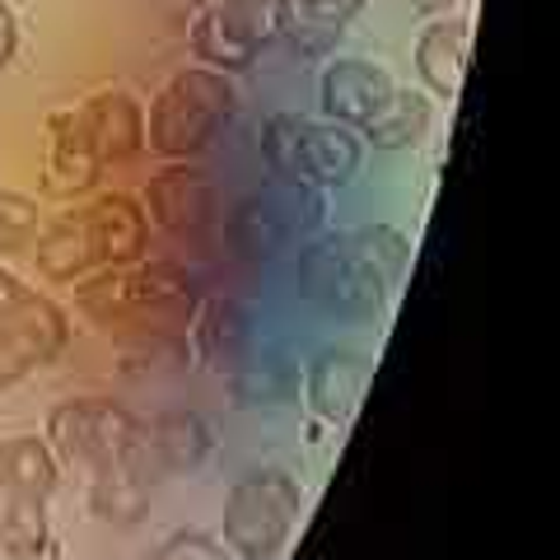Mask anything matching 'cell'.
<instances>
[{"label": "cell", "instance_id": "6da1fadb", "mask_svg": "<svg viewBox=\"0 0 560 560\" xmlns=\"http://www.w3.org/2000/svg\"><path fill=\"white\" fill-rule=\"evenodd\" d=\"M150 248L145 206L127 191H108L80 215H61L38 238V267L51 280H80L90 267H131Z\"/></svg>", "mask_w": 560, "mask_h": 560}, {"label": "cell", "instance_id": "7a4b0ae2", "mask_svg": "<svg viewBox=\"0 0 560 560\" xmlns=\"http://www.w3.org/2000/svg\"><path fill=\"white\" fill-rule=\"evenodd\" d=\"M75 304L103 327H136V331H183L197 318V290L178 267H108L75 285Z\"/></svg>", "mask_w": 560, "mask_h": 560}, {"label": "cell", "instance_id": "3957f363", "mask_svg": "<svg viewBox=\"0 0 560 560\" xmlns=\"http://www.w3.org/2000/svg\"><path fill=\"white\" fill-rule=\"evenodd\" d=\"M238 94L224 70L183 66L150 103L145 117V145L160 160H197V154L220 136V127L234 117Z\"/></svg>", "mask_w": 560, "mask_h": 560}, {"label": "cell", "instance_id": "277c9868", "mask_svg": "<svg viewBox=\"0 0 560 560\" xmlns=\"http://www.w3.org/2000/svg\"><path fill=\"white\" fill-rule=\"evenodd\" d=\"M47 448L57 453V463L84 467L90 477L145 463V434H140V420L113 397H75V401L51 407Z\"/></svg>", "mask_w": 560, "mask_h": 560}, {"label": "cell", "instance_id": "5b68a950", "mask_svg": "<svg viewBox=\"0 0 560 560\" xmlns=\"http://www.w3.org/2000/svg\"><path fill=\"white\" fill-rule=\"evenodd\" d=\"M261 154L280 183L294 187H346L360 173L364 145L350 127L313 121L304 113H276L261 131Z\"/></svg>", "mask_w": 560, "mask_h": 560}, {"label": "cell", "instance_id": "8992f818", "mask_svg": "<svg viewBox=\"0 0 560 560\" xmlns=\"http://www.w3.org/2000/svg\"><path fill=\"white\" fill-rule=\"evenodd\" d=\"M304 490L290 471L257 467L224 495V547L238 560H276L300 523Z\"/></svg>", "mask_w": 560, "mask_h": 560}, {"label": "cell", "instance_id": "52a82bcc", "mask_svg": "<svg viewBox=\"0 0 560 560\" xmlns=\"http://www.w3.org/2000/svg\"><path fill=\"white\" fill-rule=\"evenodd\" d=\"M294 28L290 0H210L191 20V57H201L210 70H243L257 61L261 47L280 43Z\"/></svg>", "mask_w": 560, "mask_h": 560}, {"label": "cell", "instance_id": "ba28073f", "mask_svg": "<svg viewBox=\"0 0 560 560\" xmlns=\"http://www.w3.org/2000/svg\"><path fill=\"white\" fill-rule=\"evenodd\" d=\"M300 290L308 304H318L337 323H374L383 318L393 285L346 238H337V243H308L300 253Z\"/></svg>", "mask_w": 560, "mask_h": 560}, {"label": "cell", "instance_id": "9c48e42d", "mask_svg": "<svg viewBox=\"0 0 560 560\" xmlns=\"http://www.w3.org/2000/svg\"><path fill=\"white\" fill-rule=\"evenodd\" d=\"M145 220H154L168 238L201 243L224 220L220 191L201 168H164L145 187Z\"/></svg>", "mask_w": 560, "mask_h": 560}, {"label": "cell", "instance_id": "30bf717a", "mask_svg": "<svg viewBox=\"0 0 560 560\" xmlns=\"http://www.w3.org/2000/svg\"><path fill=\"white\" fill-rule=\"evenodd\" d=\"M318 220H323L318 191H313V187H294V183H280V191H261V197L243 201L234 210L230 230L238 238V248L261 253V248H271V243L290 238V234H308Z\"/></svg>", "mask_w": 560, "mask_h": 560}, {"label": "cell", "instance_id": "8fae6325", "mask_svg": "<svg viewBox=\"0 0 560 560\" xmlns=\"http://www.w3.org/2000/svg\"><path fill=\"white\" fill-rule=\"evenodd\" d=\"M397 90V80L383 70L378 61H364V57H337L323 80H318V103H323V117L337 121V127H370V121L388 108V98Z\"/></svg>", "mask_w": 560, "mask_h": 560}, {"label": "cell", "instance_id": "7c38bea8", "mask_svg": "<svg viewBox=\"0 0 560 560\" xmlns=\"http://www.w3.org/2000/svg\"><path fill=\"white\" fill-rule=\"evenodd\" d=\"M0 337H10L33 364H47L66 346V313L5 267H0Z\"/></svg>", "mask_w": 560, "mask_h": 560}, {"label": "cell", "instance_id": "4fadbf2b", "mask_svg": "<svg viewBox=\"0 0 560 560\" xmlns=\"http://www.w3.org/2000/svg\"><path fill=\"white\" fill-rule=\"evenodd\" d=\"M374 374V360L360 350H323L304 374V397L318 420L327 425H350V416L360 411L364 383Z\"/></svg>", "mask_w": 560, "mask_h": 560}, {"label": "cell", "instance_id": "5bb4252c", "mask_svg": "<svg viewBox=\"0 0 560 560\" xmlns=\"http://www.w3.org/2000/svg\"><path fill=\"white\" fill-rule=\"evenodd\" d=\"M98 145H94V127L90 113L80 108H61L47 121V187L51 191H90L98 178Z\"/></svg>", "mask_w": 560, "mask_h": 560}, {"label": "cell", "instance_id": "9a60e30c", "mask_svg": "<svg viewBox=\"0 0 560 560\" xmlns=\"http://www.w3.org/2000/svg\"><path fill=\"white\" fill-rule=\"evenodd\" d=\"M467 20H430L416 38V70L425 80L430 94H440L444 103L458 98L463 90V70H467Z\"/></svg>", "mask_w": 560, "mask_h": 560}, {"label": "cell", "instance_id": "2e32d148", "mask_svg": "<svg viewBox=\"0 0 560 560\" xmlns=\"http://www.w3.org/2000/svg\"><path fill=\"white\" fill-rule=\"evenodd\" d=\"M90 113V127H94V145H98V164H127L145 150V113L140 103L121 90L108 94H94L84 103Z\"/></svg>", "mask_w": 560, "mask_h": 560}, {"label": "cell", "instance_id": "e0dca14e", "mask_svg": "<svg viewBox=\"0 0 560 560\" xmlns=\"http://www.w3.org/2000/svg\"><path fill=\"white\" fill-rule=\"evenodd\" d=\"M57 486H61V463L47 448V440H38V434L0 440V490H14V495L28 500H51Z\"/></svg>", "mask_w": 560, "mask_h": 560}, {"label": "cell", "instance_id": "ac0fdd59", "mask_svg": "<svg viewBox=\"0 0 560 560\" xmlns=\"http://www.w3.org/2000/svg\"><path fill=\"white\" fill-rule=\"evenodd\" d=\"M430 98L420 94V90H393L388 98V108H383L370 127H360L364 140H370L374 150H411L420 145V140L430 136Z\"/></svg>", "mask_w": 560, "mask_h": 560}, {"label": "cell", "instance_id": "d6986e66", "mask_svg": "<svg viewBox=\"0 0 560 560\" xmlns=\"http://www.w3.org/2000/svg\"><path fill=\"white\" fill-rule=\"evenodd\" d=\"M0 551L14 560H38L47 551V500L0 490Z\"/></svg>", "mask_w": 560, "mask_h": 560}, {"label": "cell", "instance_id": "ffe728a7", "mask_svg": "<svg viewBox=\"0 0 560 560\" xmlns=\"http://www.w3.org/2000/svg\"><path fill=\"white\" fill-rule=\"evenodd\" d=\"M145 448H154V458H160L164 467H178V471H191L201 458H206V448H210V434L206 425L191 411H173L164 416L160 425L150 430V440Z\"/></svg>", "mask_w": 560, "mask_h": 560}, {"label": "cell", "instance_id": "44dd1931", "mask_svg": "<svg viewBox=\"0 0 560 560\" xmlns=\"http://www.w3.org/2000/svg\"><path fill=\"white\" fill-rule=\"evenodd\" d=\"M346 243L364 261H370V267L388 280V285H397L401 271H407V261H411V238L401 230H393V224H364V230L346 234Z\"/></svg>", "mask_w": 560, "mask_h": 560}, {"label": "cell", "instance_id": "7402d4cb", "mask_svg": "<svg viewBox=\"0 0 560 560\" xmlns=\"http://www.w3.org/2000/svg\"><path fill=\"white\" fill-rule=\"evenodd\" d=\"M38 234V206L20 191H0V253H14Z\"/></svg>", "mask_w": 560, "mask_h": 560}, {"label": "cell", "instance_id": "603a6c76", "mask_svg": "<svg viewBox=\"0 0 560 560\" xmlns=\"http://www.w3.org/2000/svg\"><path fill=\"white\" fill-rule=\"evenodd\" d=\"M294 10L304 14L300 24H313V28H323V33H337V28H346L355 14L370 5V0H290Z\"/></svg>", "mask_w": 560, "mask_h": 560}, {"label": "cell", "instance_id": "cb8c5ba5", "mask_svg": "<svg viewBox=\"0 0 560 560\" xmlns=\"http://www.w3.org/2000/svg\"><path fill=\"white\" fill-rule=\"evenodd\" d=\"M154 556L160 560H234V551L224 547V541L206 537V533H173Z\"/></svg>", "mask_w": 560, "mask_h": 560}, {"label": "cell", "instance_id": "d4e9b609", "mask_svg": "<svg viewBox=\"0 0 560 560\" xmlns=\"http://www.w3.org/2000/svg\"><path fill=\"white\" fill-rule=\"evenodd\" d=\"M28 370H38L20 346H14L10 337H0V388H10V383H20Z\"/></svg>", "mask_w": 560, "mask_h": 560}, {"label": "cell", "instance_id": "484cf974", "mask_svg": "<svg viewBox=\"0 0 560 560\" xmlns=\"http://www.w3.org/2000/svg\"><path fill=\"white\" fill-rule=\"evenodd\" d=\"M14 47H20V20H14V10L5 5V0H0V70L10 66Z\"/></svg>", "mask_w": 560, "mask_h": 560}, {"label": "cell", "instance_id": "4316f807", "mask_svg": "<svg viewBox=\"0 0 560 560\" xmlns=\"http://www.w3.org/2000/svg\"><path fill=\"white\" fill-rule=\"evenodd\" d=\"M411 10H420V14H448L458 0H407Z\"/></svg>", "mask_w": 560, "mask_h": 560}, {"label": "cell", "instance_id": "83f0119b", "mask_svg": "<svg viewBox=\"0 0 560 560\" xmlns=\"http://www.w3.org/2000/svg\"><path fill=\"white\" fill-rule=\"evenodd\" d=\"M178 5H197L201 10V5H210V0H178Z\"/></svg>", "mask_w": 560, "mask_h": 560}, {"label": "cell", "instance_id": "f1b7e54d", "mask_svg": "<svg viewBox=\"0 0 560 560\" xmlns=\"http://www.w3.org/2000/svg\"><path fill=\"white\" fill-rule=\"evenodd\" d=\"M136 560H160V556H136Z\"/></svg>", "mask_w": 560, "mask_h": 560}]
</instances>
